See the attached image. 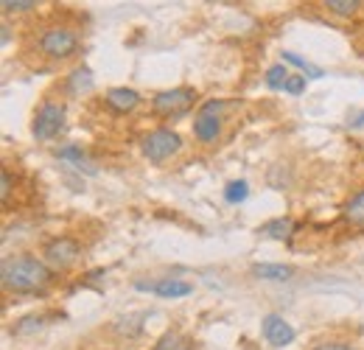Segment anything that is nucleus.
<instances>
[{
  "label": "nucleus",
  "instance_id": "14",
  "mask_svg": "<svg viewBox=\"0 0 364 350\" xmlns=\"http://www.w3.org/2000/svg\"><path fill=\"white\" fill-rule=\"evenodd\" d=\"M345 221L364 230V191H359L348 205H345Z\"/></svg>",
  "mask_w": 364,
  "mask_h": 350
},
{
  "label": "nucleus",
  "instance_id": "7",
  "mask_svg": "<svg viewBox=\"0 0 364 350\" xmlns=\"http://www.w3.org/2000/svg\"><path fill=\"white\" fill-rule=\"evenodd\" d=\"M62 127H65V107L56 104V101H46L34 115L31 132H34L37 140H50L62 132Z\"/></svg>",
  "mask_w": 364,
  "mask_h": 350
},
{
  "label": "nucleus",
  "instance_id": "21",
  "mask_svg": "<svg viewBox=\"0 0 364 350\" xmlns=\"http://www.w3.org/2000/svg\"><path fill=\"white\" fill-rule=\"evenodd\" d=\"M43 325H46V319H43V317H26L23 322H17V325H14V334L26 336V334H34V331H40Z\"/></svg>",
  "mask_w": 364,
  "mask_h": 350
},
{
  "label": "nucleus",
  "instance_id": "17",
  "mask_svg": "<svg viewBox=\"0 0 364 350\" xmlns=\"http://www.w3.org/2000/svg\"><path fill=\"white\" fill-rule=\"evenodd\" d=\"M280 59H283V62H289V65H294V68H300V70H306V76H309V79H322V76H325V70H322V68L311 65V62H306L303 56H297V53H291V51H283V53H280Z\"/></svg>",
  "mask_w": 364,
  "mask_h": 350
},
{
  "label": "nucleus",
  "instance_id": "20",
  "mask_svg": "<svg viewBox=\"0 0 364 350\" xmlns=\"http://www.w3.org/2000/svg\"><path fill=\"white\" fill-rule=\"evenodd\" d=\"M289 76H291V73H289L286 65H272V68L267 70V85L272 90H283V85L289 82Z\"/></svg>",
  "mask_w": 364,
  "mask_h": 350
},
{
  "label": "nucleus",
  "instance_id": "13",
  "mask_svg": "<svg viewBox=\"0 0 364 350\" xmlns=\"http://www.w3.org/2000/svg\"><path fill=\"white\" fill-rule=\"evenodd\" d=\"M56 160H65V163H70V166H76V169H85L87 174H95V169H92L90 163H87V157H85V152H82L79 146H73V143H68V146H62V149L56 152Z\"/></svg>",
  "mask_w": 364,
  "mask_h": 350
},
{
  "label": "nucleus",
  "instance_id": "8",
  "mask_svg": "<svg viewBox=\"0 0 364 350\" xmlns=\"http://www.w3.org/2000/svg\"><path fill=\"white\" fill-rule=\"evenodd\" d=\"M135 289L140 292H151L157 297H166V300H180V297H188L193 292V286L188 280H180V277H163V280H137Z\"/></svg>",
  "mask_w": 364,
  "mask_h": 350
},
{
  "label": "nucleus",
  "instance_id": "25",
  "mask_svg": "<svg viewBox=\"0 0 364 350\" xmlns=\"http://www.w3.org/2000/svg\"><path fill=\"white\" fill-rule=\"evenodd\" d=\"M314 350H353V348H348V345H333V342L328 345V342H325V345H317Z\"/></svg>",
  "mask_w": 364,
  "mask_h": 350
},
{
  "label": "nucleus",
  "instance_id": "26",
  "mask_svg": "<svg viewBox=\"0 0 364 350\" xmlns=\"http://www.w3.org/2000/svg\"><path fill=\"white\" fill-rule=\"evenodd\" d=\"M350 127H353V129H359V127H364V112L359 115V118H356V121H350Z\"/></svg>",
  "mask_w": 364,
  "mask_h": 350
},
{
  "label": "nucleus",
  "instance_id": "5",
  "mask_svg": "<svg viewBox=\"0 0 364 350\" xmlns=\"http://www.w3.org/2000/svg\"><path fill=\"white\" fill-rule=\"evenodd\" d=\"M196 101V90L191 88H174L166 90V92H157L151 98V110L157 115H166V118H177V115H185Z\"/></svg>",
  "mask_w": 364,
  "mask_h": 350
},
{
  "label": "nucleus",
  "instance_id": "23",
  "mask_svg": "<svg viewBox=\"0 0 364 350\" xmlns=\"http://www.w3.org/2000/svg\"><path fill=\"white\" fill-rule=\"evenodd\" d=\"M303 90H306V76H297V73H291L289 82L283 85V92H289V95H300Z\"/></svg>",
  "mask_w": 364,
  "mask_h": 350
},
{
  "label": "nucleus",
  "instance_id": "6",
  "mask_svg": "<svg viewBox=\"0 0 364 350\" xmlns=\"http://www.w3.org/2000/svg\"><path fill=\"white\" fill-rule=\"evenodd\" d=\"M43 255H46L48 269H56V272H62V269H70L73 263L79 261V255H82V244H79L76 238L59 235V238L48 241L46 250H43Z\"/></svg>",
  "mask_w": 364,
  "mask_h": 350
},
{
  "label": "nucleus",
  "instance_id": "11",
  "mask_svg": "<svg viewBox=\"0 0 364 350\" xmlns=\"http://www.w3.org/2000/svg\"><path fill=\"white\" fill-rule=\"evenodd\" d=\"M252 275L258 280H274V283H286L294 277V266L289 263H255L252 266Z\"/></svg>",
  "mask_w": 364,
  "mask_h": 350
},
{
  "label": "nucleus",
  "instance_id": "9",
  "mask_svg": "<svg viewBox=\"0 0 364 350\" xmlns=\"http://www.w3.org/2000/svg\"><path fill=\"white\" fill-rule=\"evenodd\" d=\"M261 334L272 348H286L294 342V328L280 317V314H267L261 322Z\"/></svg>",
  "mask_w": 364,
  "mask_h": 350
},
{
  "label": "nucleus",
  "instance_id": "12",
  "mask_svg": "<svg viewBox=\"0 0 364 350\" xmlns=\"http://www.w3.org/2000/svg\"><path fill=\"white\" fill-rule=\"evenodd\" d=\"M104 101H107L115 112H132L137 104H140V95L129 88H112L104 95Z\"/></svg>",
  "mask_w": 364,
  "mask_h": 350
},
{
  "label": "nucleus",
  "instance_id": "3",
  "mask_svg": "<svg viewBox=\"0 0 364 350\" xmlns=\"http://www.w3.org/2000/svg\"><path fill=\"white\" fill-rule=\"evenodd\" d=\"M40 51L46 53L48 59H56V62L70 59V56L79 53V37L70 28H59V26L48 28L46 34L40 37Z\"/></svg>",
  "mask_w": 364,
  "mask_h": 350
},
{
  "label": "nucleus",
  "instance_id": "22",
  "mask_svg": "<svg viewBox=\"0 0 364 350\" xmlns=\"http://www.w3.org/2000/svg\"><path fill=\"white\" fill-rule=\"evenodd\" d=\"M0 6H3V11H6V14H11V11H14V14H20V11H31L37 3H34V0H3Z\"/></svg>",
  "mask_w": 364,
  "mask_h": 350
},
{
  "label": "nucleus",
  "instance_id": "4",
  "mask_svg": "<svg viewBox=\"0 0 364 350\" xmlns=\"http://www.w3.org/2000/svg\"><path fill=\"white\" fill-rule=\"evenodd\" d=\"M222 101H205L193 118V134L199 143H216L222 137Z\"/></svg>",
  "mask_w": 364,
  "mask_h": 350
},
{
  "label": "nucleus",
  "instance_id": "10",
  "mask_svg": "<svg viewBox=\"0 0 364 350\" xmlns=\"http://www.w3.org/2000/svg\"><path fill=\"white\" fill-rule=\"evenodd\" d=\"M297 230V221L289 219V216H280V219H269L261 224V235L264 238H272V241H289Z\"/></svg>",
  "mask_w": 364,
  "mask_h": 350
},
{
  "label": "nucleus",
  "instance_id": "15",
  "mask_svg": "<svg viewBox=\"0 0 364 350\" xmlns=\"http://www.w3.org/2000/svg\"><path fill=\"white\" fill-rule=\"evenodd\" d=\"M154 350H193V339L182 336L177 331H168L160 336V342L154 345Z\"/></svg>",
  "mask_w": 364,
  "mask_h": 350
},
{
  "label": "nucleus",
  "instance_id": "24",
  "mask_svg": "<svg viewBox=\"0 0 364 350\" xmlns=\"http://www.w3.org/2000/svg\"><path fill=\"white\" fill-rule=\"evenodd\" d=\"M0 179H3V188H0V199H3V202H9V193H11V185H14V179H11V174H9L6 169L0 171Z\"/></svg>",
  "mask_w": 364,
  "mask_h": 350
},
{
  "label": "nucleus",
  "instance_id": "16",
  "mask_svg": "<svg viewBox=\"0 0 364 350\" xmlns=\"http://www.w3.org/2000/svg\"><path fill=\"white\" fill-rule=\"evenodd\" d=\"M68 90L70 92H87V90H92V73L90 68H76L70 76H68Z\"/></svg>",
  "mask_w": 364,
  "mask_h": 350
},
{
  "label": "nucleus",
  "instance_id": "19",
  "mask_svg": "<svg viewBox=\"0 0 364 350\" xmlns=\"http://www.w3.org/2000/svg\"><path fill=\"white\" fill-rule=\"evenodd\" d=\"M247 196H250V185L244 179H232V182L225 185V199L230 205H241Z\"/></svg>",
  "mask_w": 364,
  "mask_h": 350
},
{
  "label": "nucleus",
  "instance_id": "2",
  "mask_svg": "<svg viewBox=\"0 0 364 350\" xmlns=\"http://www.w3.org/2000/svg\"><path fill=\"white\" fill-rule=\"evenodd\" d=\"M140 149H143V154H146L151 163H163V160H168V157H174V154L180 152L182 137L171 129H154L143 137Z\"/></svg>",
  "mask_w": 364,
  "mask_h": 350
},
{
  "label": "nucleus",
  "instance_id": "1",
  "mask_svg": "<svg viewBox=\"0 0 364 350\" xmlns=\"http://www.w3.org/2000/svg\"><path fill=\"white\" fill-rule=\"evenodd\" d=\"M0 280L6 292H17V295H28V292H40L50 280V269L34 255H14L6 258L0 266Z\"/></svg>",
  "mask_w": 364,
  "mask_h": 350
},
{
  "label": "nucleus",
  "instance_id": "18",
  "mask_svg": "<svg viewBox=\"0 0 364 350\" xmlns=\"http://www.w3.org/2000/svg\"><path fill=\"white\" fill-rule=\"evenodd\" d=\"M322 6H325L331 14H336V17H353L362 3H359V0H325Z\"/></svg>",
  "mask_w": 364,
  "mask_h": 350
}]
</instances>
